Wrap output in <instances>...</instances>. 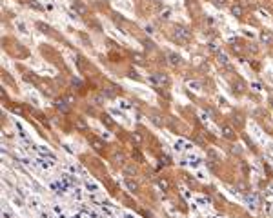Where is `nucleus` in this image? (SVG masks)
<instances>
[{
  "instance_id": "obj_1",
  "label": "nucleus",
  "mask_w": 273,
  "mask_h": 218,
  "mask_svg": "<svg viewBox=\"0 0 273 218\" xmlns=\"http://www.w3.org/2000/svg\"><path fill=\"white\" fill-rule=\"evenodd\" d=\"M175 36L179 38V40H189L191 38V31H189L188 27H184V26H177L175 27Z\"/></svg>"
},
{
  "instance_id": "obj_2",
  "label": "nucleus",
  "mask_w": 273,
  "mask_h": 218,
  "mask_svg": "<svg viewBox=\"0 0 273 218\" xmlns=\"http://www.w3.org/2000/svg\"><path fill=\"white\" fill-rule=\"evenodd\" d=\"M231 89H233V93H235V94H242L244 91H246V82L241 80V78H237V80L233 82V85H231Z\"/></svg>"
},
{
  "instance_id": "obj_3",
  "label": "nucleus",
  "mask_w": 273,
  "mask_h": 218,
  "mask_svg": "<svg viewBox=\"0 0 273 218\" xmlns=\"http://www.w3.org/2000/svg\"><path fill=\"white\" fill-rule=\"evenodd\" d=\"M221 133H222V136L226 138V140H233L235 138V131L231 129V125L230 124H224L221 127Z\"/></svg>"
},
{
  "instance_id": "obj_4",
  "label": "nucleus",
  "mask_w": 273,
  "mask_h": 218,
  "mask_svg": "<svg viewBox=\"0 0 273 218\" xmlns=\"http://www.w3.org/2000/svg\"><path fill=\"white\" fill-rule=\"evenodd\" d=\"M117 93H118V89H117L115 85H107V87H104V89H102V94H106L107 98H113Z\"/></svg>"
},
{
  "instance_id": "obj_5",
  "label": "nucleus",
  "mask_w": 273,
  "mask_h": 218,
  "mask_svg": "<svg viewBox=\"0 0 273 218\" xmlns=\"http://www.w3.org/2000/svg\"><path fill=\"white\" fill-rule=\"evenodd\" d=\"M151 80H153L155 84H158V85H164V84H168V76L158 73V75H153V76H151Z\"/></svg>"
},
{
  "instance_id": "obj_6",
  "label": "nucleus",
  "mask_w": 273,
  "mask_h": 218,
  "mask_svg": "<svg viewBox=\"0 0 273 218\" xmlns=\"http://www.w3.org/2000/svg\"><path fill=\"white\" fill-rule=\"evenodd\" d=\"M242 13H244V11H242V7L239 6V4H233V6H231V15H233V17L241 18V17H242Z\"/></svg>"
},
{
  "instance_id": "obj_7",
  "label": "nucleus",
  "mask_w": 273,
  "mask_h": 218,
  "mask_svg": "<svg viewBox=\"0 0 273 218\" xmlns=\"http://www.w3.org/2000/svg\"><path fill=\"white\" fill-rule=\"evenodd\" d=\"M168 60H169V64H171V65H177V64L180 62V56H179V55H175V53H169V55H168Z\"/></svg>"
},
{
  "instance_id": "obj_8",
  "label": "nucleus",
  "mask_w": 273,
  "mask_h": 218,
  "mask_svg": "<svg viewBox=\"0 0 273 218\" xmlns=\"http://www.w3.org/2000/svg\"><path fill=\"white\" fill-rule=\"evenodd\" d=\"M73 7L77 9V13H80V15H84V13H86V6L82 4V2H78V0L73 4Z\"/></svg>"
},
{
  "instance_id": "obj_9",
  "label": "nucleus",
  "mask_w": 273,
  "mask_h": 218,
  "mask_svg": "<svg viewBox=\"0 0 273 218\" xmlns=\"http://www.w3.org/2000/svg\"><path fill=\"white\" fill-rule=\"evenodd\" d=\"M149 118H151V122H153V124H155V125H158V127H160V125L164 124V120H162V116H158V114H151Z\"/></svg>"
},
{
  "instance_id": "obj_10",
  "label": "nucleus",
  "mask_w": 273,
  "mask_h": 218,
  "mask_svg": "<svg viewBox=\"0 0 273 218\" xmlns=\"http://www.w3.org/2000/svg\"><path fill=\"white\" fill-rule=\"evenodd\" d=\"M219 62H221L222 65H228V64H230V60H228V56H226L224 53H219Z\"/></svg>"
},
{
  "instance_id": "obj_11",
  "label": "nucleus",
  "mask_w": 273,
  "mask_h": 218,
  "mask_svg": "<svg viewBox=\"0 0 273 218\" xmlns=\"http://www.w3.org/2000/svg\"><path fill=\"white\" fill-rule=\"evenodd\" d=\"M261 40H262L264 44H270V42H271V35H270V33H262V35H261Z\"/></svg>"
},
{
  "instance_id": "obj_12",
  "label": "nucleus",
  "mask_w": 273,
  "mask_h": 218,
  "mask_svg": "<svg viewBox=\"0 0 273 218\" xmlns=\"http://www.w3.org/2000/svg\"><path fill=\"white\" fill-rule=\"evenodd\" d=\"M57 107H58V109H60L62 113H67V111H69V109H67V105L64 104L62 100H58V102H57Z\"/></svg>"
},
{
  "instance_id": "obj_13",
  "label": "nucleus",
  "mask_w": 273,
  "mask_h": 218,
  "mask_svg": "<svg viewBox=\"0 0 273 218\" xmlns=\"http://www.w3.org/2000/svg\"><path fill=\"white\" fill-rule=\"evenodd\" d=\"M233 120H237V122H239V125L244 124V116H242V114H239V113H237V114H233Z\"/></svg>"
},
{
  "instance_id": "obj_14",
  "label": "nucleus",
  "mask_w": 273,
  "mask_h": 218,
  "mask_svg": "<svg viewBox=\"0 0 273 218\" xmlns=\"http://www.w3.org/2000/svg\"><path fill=\"white\" fill-rule=\"evenodd\" d=\"M93 147L97 149V151H100L104 145H102V142H100V140H93Z\"/></svg>"
},
{
  "instance_id": "obj_15",
  "label": "nucleus",
  "mask_w": 273,
  "mask_h": 218,
  "mask_svg": "<svg viewBox=\"0 0 273 218\" xmlns=\"http://www.w3.org/2000/svg\"><path fill=\"white\" fill-rule=\"evenodd\" d=\"M127 187H129L131 191H136V189H138V186H136V184L133 182V180H127Z\"/></svg>"
},
{
  "instance_id": "obj_16",
  "label": "nucleus",
  "mask_w": 273,
  "mask_h": 218,
  "mask_svg": "<svg viewBox=\"0 0 273 218\" xmlns=\"http://www.w3.org/2000/svg\"><path fill=\"white\" fill-rule=\"evenodd\" d=\"M211 2H213L215 6H224V4H226V0H211Z\"/></svg>"
},
{
  "instance_id": "obj_17",
  "label": "nucleus",
  "mask_w": 273,
  "mask_h": 218,
  "mask_svg": "<svg viewBox=\"0 0 273 218\" xmlns=\"http://www.w3.org/2000/svg\"><path fill=\"white\" fill-rule=\"evenodd\" d=\"M71 84H73V85H77V87H80V85H82V82H80L78 78H73V80H71Z\"/></svg>"
},
{
  "instance_id": "obj_18",
  "label": "nucleus",
  "mask_w": 273,
  "mask_h": 218,
  "mask_svg": "<svg viewBox=\"0 0 273 218\" xmlns=\"http://www.w3.org/2000/svg\"><path fill=\"white\" fill-rule=\"evenodd\" d=\"M131 138L135 140V144H140V142H142V140H140V136H138V135H133V136H131Z\"/></svg>"
},
{
  "instance_id": "obj_19",
  "label": "nucleus",
  "mask_w": 273,
  "mask_h": 218,
  "mask_svg": "<svg viewBox=\"0 0 273 218\" xmlns=\"http://www.w3.org/2000/svg\"><path fill=\"white\" fill-rule=\"evenodd\" d=\"M270 104H271V107H273V96H271V98H270Z\"/></svg>"
}]
</instances>
